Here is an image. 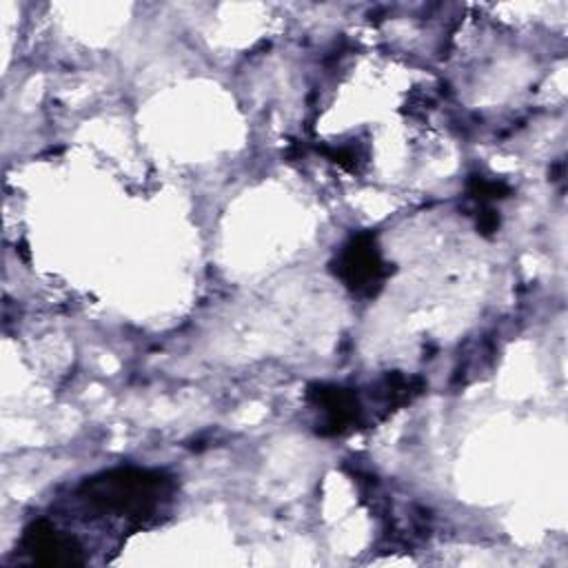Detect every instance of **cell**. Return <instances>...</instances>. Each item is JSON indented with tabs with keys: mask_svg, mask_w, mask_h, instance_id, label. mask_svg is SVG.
I'll list each match as a JSON object with an SVG mask.
<instances>
[{
	"mask_svg": "<svg viewBox=\"0 0 568 568\" xmlns=\"http://www.w3.org/2000/svg\"><path fill=\"white\" fill-rule=\"evenodd\" d=\"M169 490L171 479L162 473L126 466L84 479L78 495L98 510L142 521L155 513Z\"/></svg>",
	"mask_w": 568,
	"mask_h": 568,
	"instance_id": "1",
	"label": "cell"
},
{
	"mask_svg": "<svg viewBox=\"0 0 568 568\" xmlns=\"http://www.w3.org/2000/svg\"><path fill=\"white\" fill-rule=\"evenodd\" d=\"M335 275L357 295H375L388 273L377 240L373 233L362 231L353 235L333 262Z\"/></svg>",
	"mask_w": 568,
	"mask_h": 568,
	"instance_id": "2",
	"label": "cell"
},
{
	"mask_svg": "<svg viewBox=\"0 0 568 568\" xmlns=\"http://www.w3.org/2000/svg\"><path fill=\"white\" fill-rule=\"evenodd\" d=\"M306 399L322 410V422L317 433L324 437L342 435L362 424V404L357 393L335 384H311L306 388Z\"/></svg>",
	"mask_w": 568,
	"mask_h": 568,
	"instance_id": "3",
	"label": "cell"
},
{
	"mask_svg": "<svg viewBox=\"0 0 568 568\" xmlns=\"http://www.w3.org/2000/svg\"><path fill=\"white\" fill-rule=\"evenodd\" d=\"M22 548L38 564H44V566H60V564L73 566L84 561L80 544L71 535L58 530L47 519H36L24 528Z\"/></svg>",
	"mask_w": 568,
	"mask_h": 568,
	"instance_id": "4",
	"label": "cell"
},
{
	"mask_svg": "<svg viewBox=\"0 0 568 568\" xmlns=\"http://www.w3.org/2000/svg\"><path fill=\"white\" fill-rule=\"evenodd\" d=\"M466 189H468V193H470L475 200H479L481 204L493 202V200H504V197H508V195L513 193V189H510L506 182H501V180H488V178H484V175H470Z\"/></svg>",
	"mask_w": 568,
	"mask_h": 568,
	"instance_id": "5",
	"label": "cell"
},
{
	"mask_svg": "<svg viewBox=\"0 0 568 568\" xmlns=\"http://www.w3.org/2000/svg\"><path fill=\"white\" fill-rule=\"evenodd\" d=\"M499 229V215L490 206H481L477 211V231L481 235H493Z\"/></svg>",
	"mask_w": 568,
	"mask_h": 568,
	"instance_id": "6",
	"label": "cell"
},
{
	"mask_svg": "<svg viewBox=\"0 0 568 568\" xmlns=\"http://www.w3.org/2000/svg\"><path fill=\"white\" fill-rule=\"evenodd\" d=\"M324 153L337 162L339 166L344 169H355V162H357V153L351 149V146H339V149H324Z\"/></svg>",
	"mask_w": 568,
	"mask_h": 568,
	"instance_id": "7",
	"label": "cell"
}]
</instances>
